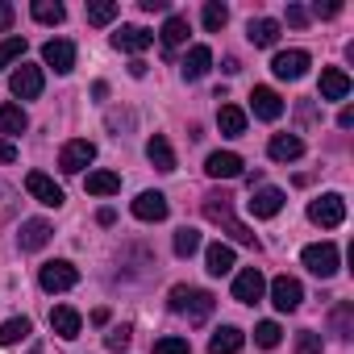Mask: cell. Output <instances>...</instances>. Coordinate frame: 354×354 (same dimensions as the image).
Instances as JSON below:
<instances>
[{
	"label": "cell",
	"instance_id": "cell-31",
	"mask_svg": "<svg viewBox=\"0 0 354 354\" xmlns=\"http://www.w3.org/2000/svg\"><path fill=\"white\" fill-rule=\"evenodd\" d=\"M329 321H333V333H337L342 342H350V337H354V304H350V300H342V304L333 308V317H329Z\"/></svg>",
	"mask_w": 354,
	"mask_h": 354
},
{
	"label": "cell",
	"instance_id": "cell-35",
	"mask_svg": "<svg viewBox=\"0 0 354 354\" xmlns=\"http://www.w3.org/2000/svg\"><path fill=\"white\" fill-rule=\"evenodd\" d=\"M117 13H121L117 0H92V5H88V21H92V26H109Z\"/></svg>",
	"mask_w": 354,
	"mask_h": 354
},
{
	"label": "cell",
	"instance_id": "cell-34",
	"mask_svg": "<svg viewBox=\"0 0 354 354\" xmlns=\"http://www.w3.org/2000/svg\"><path fill=\"white\" fill-rule=\"evenodd\" d=\"M188 42V21L184 17H167V26H162V46L171 50V46H184Z\"/></svg>",
	"mask_w": 354,
	"mask_h": 354
},
{
	"label": "cell",
	"instance_id": "cell-44",
	"mask_svg": "<svg viewBox=\"0 0 354 354\" xmlns=\"http://www.w3.org/2000/svg\"><path fill=\"white\" fill-rule=\"evenodd\" d=\"M142 13H167V0H138Z\"/></svg>",
	"mask_w": 354,
	"mask_h": 354
},
{
	"label": "cell",
	"instance_id": "cell-7",
	"mask_svg": "<svg viewBox=\"0 0 354 354\" xmlns=\"http://www.w3.org/2000/svg\"><path fill=\"white\" fill-rule=\"evenodd\" d=\"M26 192H30L38 205H46V209H59V205H63V188L50 180L46 171H30V175H26Z\"/></svg>",
	"mask_w": 354,
	"mask_h": 354
},
{
	"label": "cell",
	"instance_id": "cell-32",
	"mask_svg": "<svg viewBox=\"0 0 354 354\" xmlns=\"http://www.w3.org/2000/svg\"><path fill=\"white\" fill-rule=\"evenodd\" d=\"M67 17V9L59 5V0H34V21H42V26H59Z\"/></svg>",
	"mask_w": 354,
	"mask_h": 354
},
{
	"label": "cell",
	"instance_id": "cell-36",
	"mask_svg": "<svg viewBox=\"0 0 354 354\" xmlns=\"http://www.w3.org/2000/svg\"><path fill=\"white\" fill-rule=\"evenodd\" d=\"M283 342V329L275 325V321H259L254 325V346H263V350H275Z\"/></svg>",
	"mask_w": 354,
	"mask_h": 354
},
{
	"label": "cell",
	"instance_id": "cell-37",
	"mask_svg": "<svg viewBox=\"0 0 354 354\" xmlns=\"http://www.w3.org/2000/svg\"><path fill=\"white\" fill-rule=\"evenodd\" d=\"M196 250H201V234H196V230H188V225H184V230H180V234H175V254H180V259H192V254H196Z\"/></svg>",
	"mask_w": 354,
	"mask_h": 354
},
{
	"label": "cell",
	"instance_id": "cell-12",
	"mask_svg": "<svg viewBox=\"0 0 354 354\" xmlns=\"http://www.w3.org/2000/svg\"><path fill=\"white\" fill-rule=\"evenodd\" d=\"M308 50H279L275 59H271V71L279 75V80H300L304 71H308Z\"/></svg>",
	"mask_w": 354,
	"mask_h": 354
},
{
	"label": "cell",
	"instance_id": "cell-27",
	"mask_svg": "<svg viewBox=\"0 0 354 354\" xmlns=\"http://www.w3.org/2000/svg\"><path fill=\"white\" fill-rule=\"evenodd\" d=\"M92 196H113L121 192V175L117 171H88V184H84Z\"/></svg>",
	"mask_w": 354,
	"mask_h": 354
},
{
	"label": "cell",
	"instance_id": "cell-29",
	"mask_svg": "<svg viewBox=\"0 0 354 354\" xmlns=\"http://www.w3.org/2000/svg\"><path fill=\"white\" fill-rule=\"evenodd\" d=\"M26 125H30V117H26V109L21 104H0V133H26Z\"/></svg>",
	"mask_w": 354,
	"mask_h": 354
},
{
	"label": "cell",
	"instance_id": "cell-10",
	"mask_svg": "<svg viewBox=\"0 0 354 354\" xmlns=\"http://www.w3.org/2000/svg\"><path fill=\"white\" fill-rule=\"evenodd\" d=\"M92 158H96V146H92L88 138H75V142H67V146H63V154H59V171L80 175Z\"/></svg>",
	"mask_w": 354,
	"mask_h": 354
},
{
	"label": "cell",
	"instance_id": "cell-14",
	"mask_svg": "<svg viewBox=\"0 0 354 354\" xmlns=\"http://www.w3.org/2000/svg\"><path fill=\"white\" fill-rule=\"evenodd\" d=\"M242 154H234V150H217V154H209V162H205V171L213 175V180H238L242 175Z\"/></svg>",
	"mask_w": 354,
	"mask_h": 354
},
{
	"label": "cell",
	"instance_id": "cell-46",
	"mask_svg": "<svg viewBox=\"0 0 354 354\" xmlns=\"http://www.w3.org/2000/svg\"><path fill=\"white\" fill-rule=\"evenodd\" d=\"M17 158V146L13 142H0V162H13Z\"/></svg>",
	"mask_w": 354,
	"mask_h": 354
},
{
	"label": "cell",
	"instance_id": "cell-3",
	"mask_svg": "<svg viewBox=\"0 0 354 354\" xmlns=\"http://www.w3.org/2000/svg\"><path fill=\"white\" fill-rule=\"evenodd\" d=\"M308 221H313V225H321V230H337V225L346 221V201H342L337 192L317 196V201L308 205Z\"/></svg>",
	"mask_w": 354,
	"mask_h": 354
},
{
	"label": "cell",
	"instance_id": "cell-25",
	"mask_svg": "<svg viewBox=\"0 0 354 354\" xmlns=\"http://www.w3.org/2000/svg\"><path fill=\"white\" fill-rule=\"evenodd\" d=\"M217 125H221L225 138H242V133H246V113H242L238 104H221V109H217Z\"/></svg>",
	"mask_w": 354,
	"mask_h": 354
},
{
	"label": "cell",
	"instance_id": "cell-8",
	"mask_svg": "<svg viewBox=\"0 0 354 354\" xmlns=\"http://www.w3.org/2000/svg\"><path fill=\"white\" fill-rule=\"evenodd\" d=\"M263 292H267V279H263L259 267H246V271L234 275V300H238V304H259Z\"/></svg>",
	"mask_w": 354,
	"mask_h": 354
},
{
	"label": "cell",
	"instance_id": "cell-17",
	"mask_svg": "<svg viewBox=\"0 0 354 354\" xmlns=\"http://www.w3.org/2000/svg\"><path fill=\"white\" fill-rule=\"evenodd\" d=\"M50 329L59 333V337H80V329H84V317L71 308V304H59V308H50Z\"/></svg>",
	"mask_w": 354,
	"mask_h": 354
},
{
	"label": "cell",
	"instance_id": "cell-6",
	"mask_svg": "<svg viewBox=\"0 0 354 354\" xmlns=\"http://www.w3.org/2000/svg\"><path fill=\"white\" fill-rule=\"evenodd\" d=\"M42 67H34V63H21L13 75H9V88H13V96L17 100H38L42 96Z\"/></svg>",
	"mask_w": 354,
	"mask_h": 354
},
{
	"label": "cell",
	"instance_id": "cell-24",
	"mask_svg": "<svg viewBox=\"0 0 354 354\" xmlns=\"http://www.w3.org/2000/svg\"><path fill=\"white\" fill-rule=\"evenodd\" d=\"M246 38H250L254 46H275V42H279V21H275V17H259V21L246 26Z\"/></svg>",
	"mask_w": 354,
	"mask_h": 354
},
{
	"label": "cell",
	"instance_id": "cell-49",
	"mask_svg": "<svg viewBox=\"0 0 354 354\" xmlns=\"http://www.w3.org/2000/svg\"><path fill=\"white\" fill-rule=\"evenodd\" d=\"M96 221H100V225H113V221H117V213H113V209H100V213H96Z\"/></svg>",
	"mask_w": 354,
	"mask_h": 354
},
{
	"label": "cell",
	"instance_id": "cell-11",
	"mask_svg": "<svg viewBox=\"0 0 354 354\" xmlns=\"http://www.w3.org/2000/svg\"><path fill=\"white\" fill-rule=\"evenodd\" d=\"M300 300H304V288H300V279H292V275H279V279H271V304H275L279 313H296V308H300Z\"/></svg>",
	"mask_w": 354,
	"mask_h": 354
},
{
	"label": "cell",
	"instance_id": "cell-48",
	"mask_svg": "<svg viewBox=\"0 0 354 354\" xmlns=\"http://www.w3.org/2000/svg\"><path fill=\"white\" fill-rule=\"evenodd\" d=\"M129 75H133V80H142V75H146V63H142V59H133V63H129Z\"/></svg>",
	"mask_w": 354,
	"mask_h": 354
},
{
	"label": "cell",
	"instance_id": "cell-43",
	"mask_svg": "<svg viewBox=\"0 0 354 354\" xmlns=\"http://www.w3.org/2000/svg\"><path fill=\"white\" fill-rule=\"evenodd\" d=\"M288 26H308V9H300V5H288Z\"/></svg>",
	"mask_w": 354,
	"mask_h": 354
},
{
	"label": "cell",
	"instance_id": "cell-41",
	"mask_svg": "<svg viewBox=\"0 0 354 354\" xmlns=\"http://www.w3.org/2000/svg\"><path fill=\"white\" fill-rule=\"evenodd\" d=\"M296 354H321V333H313V329L296 333Z\"/></svg>",
	"mask_w": 354,
	"mask_h": 354
},
{
	"label": "cell",
	"instance_id": "cell-9",
	"mask_svg": "<svg viewBox=\"0 0 354 354\" xmlns=\"http://www.w3.org/2000/svg\"><path fill=\"white\" fill-rule=\"evenodd\" d=\"M42 63L55 67V75L75 71V42H67V38H50V42L42 46Z\"/></svg>",
	"mask_w": 354,
	"mask_h": 354
},
{
	"label": "cell",
	"instance_id": "cell-1",
	"mask_svg": "<svg viewBox=\"0 0 354 354\" xmlns=\"http://www.w3.org/2000/svg\"><path fill=\"white\" fill-rule=\"evenodd\" d=\"M234 196H225V192H213V196H205V217L213 221V225H221L234 242H242V246H259V238H254V230L250 225H242L238 217H234V205H230Z\"/></svg>",
	"mask_w": 354,
	"mask_h": 354
},
{
	"label": "cell",
	"instance_id": "cell-23",
	"mask_svg": "<svg viewBox=\"0 0 354 354\" xmlns=\"http://www.w3.org/2000/svg\"><path fill=\"white\" fill-rule=\"evenodd\" d=\"M50 221H42V217H34V221H26L21 225V234H17V242H21V250H42L46 242H50Z\"/></svg>",
	"mask_w": 354,
	"mask_h": 354
},
{
	"label": "cell",
	"instance_id": "cell-19",
	"mask_svg": "<svg viewBox=\"0 0 354 354\" xmlns=\"http://www.w3.org/2000/svg\"><path fill=\"white\" fill-rule=\"evenodd\" d=\"M267 154H271L275 162H296V158L304 154V142H300L296 133H275V138L267 142Z\"/></svg>",
	"mask_w": 354,
	"mask_h": 354
},
{
	"label": "cell",
	"instance_id": "cell-4",
	"mask_svg": "<svg viewBox=\"0 0 354 354\" xmlns=\"http://www.w3.org/2000/svg\"><path fill=\"white\" fill-rule=\"evenodd\" d=\"M300 263H304L317 279H333V275H337V246H333V242H313V246H304Z\"/></svg>",
	"mask_w": 354,
	"mask_h": 354
},
{
	"label": "cell",
	"instance_id": "cell-42",
	"mask_svg": "<svg viewBox=\"0 0 354 354\" xmlns=\"http://www.w3.org/2000/svg\"><path fill=\"white\" fill-rule=\"evenodd\" d=\"M13 17H17V9L9 5V0H0V34H9V30H13Z\"/></svg>",
	"mask_w": 354,
	"mask_h": 354
},
{
	"label": "cell",
	"instance_id": "cell-30",
	"mask_svg": "<svg viewBox=\"0 0 354 354\" xmlns=\"http://www.w3.org/2000/svg\"><path fill=\"white\" fill-rule=\"evenodd\" d=\"M30 333H34L30 317H9L5 325H0V346H17V342H26Z\"/></svg>",
	"mask_w": 354,
	"mask_h": 354
},
{
	"label": "cell",
	"instance_id": "cell-18",
	"mask_svg": "<svg viewBox=\"0 0 354 354\" xmlns=\"http://www.w3.org/2000/svg\"><path fill=\"white\" fill-rule=\"evenodd\" d=\"M350 96V75L342 67H325L321 71V100H346Z\"/></svg>",
	"mask_w": 354,
	"mask_h": 354
},
{
	"label": "cell",
	"instance_id": "cell-45",
	"mask_svg": "<svg viewBox=\"0 0 354 354\" xmlns=\"http://www.w3.org/2000/svg\"><path fill=\"white\" fill-rule=\"evenodd\" d=\"M313 13H317V17H337V13H342V5H321V0H317Z\"/></svg>",
	"mask_w": 354,
	"mask_h": 354
},
{
	"label": "cell",
	"instance_id": "cell-2",
	"mask_svg": "<svg viewBox=\"0 0 354 354\" xmlns=\"http://www.w3.org/2000/svg\"><path fill=\"white\" fill-rule=\"evenodd\" d=\"M171 313H180V317H188L192 325H201V321H209L213 317V308H217V300H213V292H201V288H188V283H175L171 288Z\"/></svg>",
	"mask_w": 354,
	"mask_h": 354
},
{
	"label": "cell",
	"instance_id": "cell-13",
	"mask_svg": "<svg viewBox=\"0 0 354 354\" xmlns=\"http://www.w3.org/2000/svg\"><path fill=\"white\" fill-rule=\"evenodd\" d=\"M246 209H250V217L271 221V217H279V209H283V192H279V188H259V192L246 201Z\"/></svg>",
	"mask_w": 354,
	"mask_h": 354
},
{
	"label": "cell",
	"instance_id": "cell-15",
	"mask_svg": "<svg viewBox=\"0 0 354 354\" xmlns=\"http://www.w3.org/2000/svg\"><path fill=\"white\" fill-rule=\"evenodd\" d=\"M250 109H254L259 121H279L283 117V100H279L275 88H254L250 92Z\"/></svg>",
	"mask_w": 354,
	"mask_h": 354
},
{
	"label": "cell",
	"instance_id": "cell-33",
	"mask_svg": "<svg viewBox=\"0 0 354 354\" xmlns=\"http://www.w3.org/2000/svg\"><path fill=\"white\" fill-rule=\"evenodd\" d=\"M201 17H205V30H209V34H221V30H225V21H230V9L221 5V0H209Z\"/></svg>",
	"mask_w": 354,
	"mask_h": 354
},
{
	"label": "cell",
	"instance_id": "cell-47",
	"mask_svg": "<svg viewBox=\"0 0 354 354\" xmlns=\"http://www.w3.org/2000/svg\"><path fill=\"white\" fill-rule=\"evenodd\" d=\"M337 125L350 129V125H354V109H342V113H337Z\"/></svg>",
	"mask_w": 354,
	"mask_h": 354
},
{
	"label": "cell",
	"instance_id": "cell-16",
	"mask_svg": "<svg viewBox=\"0 0 354 354\" xmlns=\"http://www.w3.org/2000/svg\"><path fill=\"white\" fill-rule=\"evenodd\" d=\"M150 42H154V34H150V30H142V26H121V30L113 34V46H117V50H125V55H142Z\"/></svg>",
	"mask_w": 354,
	"mask_h": 354
},
{
	"label": "cell",
	"instance_id": "cell-40",
	"mask_svg": "<svg viewBox=\"0 0 354 354\" xmlns=\"http://www.w3.org/2000/svg\"><path fill=\"white\" fill-rule=\"evenodd\" d=\"M129 342H133V329H129V325H117V329H109V337H104V346L117 350V354H121Z\"/></svg>",
	"mask_w": 354,
	"mask_h": 354
},
{
	"label": "cell",
	"instance_id": "cell-20",
	"mask_svg": "<svg viewBox=\"0 0 354 354\" xmlns=\"http://www.w3.org/2000/svg\"><path fill=\"white\" fill-rule=\"evenodd\" d=\"M246 346V333L238 325H221L213 337H209V354H238Z\"/></svg>",
	"mask_w": 354,
	"mask_h": 354
},
{
	"label": "cell",
	"instance_id": "cell-21",
	"mask_svg": "<svg viewBox=\"0 0 354 354\" xmlns=\"http://www.w3.org/2000/svg\"><path fill=\"white\" fill-rule=\"evenodd\" d=\"M209 67H213V50H209V46H192V50L184 55V67H180V71H184V80L196 84V80L209 75Z\"/></svg>",
	"mask_w": 354,
	"mask_h": 354
},
{
	"label": "cell",
	"instance_id": "cell-38",
	"mask_svg": "<svg viewBox=\"0 0 354 354\" xmlns=\"http://www.w3.org/2000/svg\"><path fill=\"white\" fill-rule=\"evenodd\" d=\"M21 55H26V38H5L0 42V67L21 63Z\"/></svg>",
	"mask_w": 354,
	"mask_h": 354
},
{
	"label": "cell",
	"instance_id": "cell-26",
	"mask_svg": "<svg viewBox=\"0 0 354 354\" xmlns=\"http://www.w3.org/2000/svg\"><path fill=\"white\" fill-rule=\"evenodd\" d=\"M146 158H150L158 171H175V150H171V142H167L162 133H154V138L146 142Z\"/></svg>",
	"mask_w": 354,
	"mask_h": 354
},
{
	"label": "cell",
	"instance_id": "cell-28",
	"mask_svg": "<svg viewBox=\"0 0 354 354\" xmlns=\"http://www.w3.org/2000/svg\"><path fill=\"white\" fill-rule=\"evenodd\" d=\"M205 263H209V275H230L234 271V250L225 242H213L205 250Z\"/></svg>",
	"mask_w": 354,
	"mask_h": 354
},
{
	"label": "cell",
	"instance_id": "cell-39",
	"mask_svg": "<svg viewBox=\"0 0 354 354\" xmlns=\"http://www.w3.org/2000/svg\"><path fill=\"white\" fill-rule=\"evenodd\" d=\"M154 354H192V346H188V337H158L154 342Z\"/></svg>",
	"mask_w": 354,
	"mask_h": 354
},
{
	"label": "cell",
	"instance_id": "cell-22",
	"mask_svg": "<svg viewBox=\"0 0 354 354\" xmlns=\"http://www.w3.org/2000/svg\"><path fill=\"white\" fill-rule=\"evenodd\" d=\"M133 217L138 221H162L167 217V196L162 192H142L133 201Z\"/></svg>",
	"mask_w": 354,
	"mask_h": 354
},
{
	"label": "cell",
	"instance_id": "cell-5",
	"mask_svg": "<svg viewBox=\"0 0 354 354\" xmlns=\"http://www.w3.org/2000/svg\"><path fill=\"white\" fill-rule=\"evenodd\" d=\"M38 283H42V292H67V288L80 283V271H75V263L55 259V263H46V267L38 271Z\"/></svg>",
	"mask_w": 354,
	"mask_h": 354
}]
</instances>
